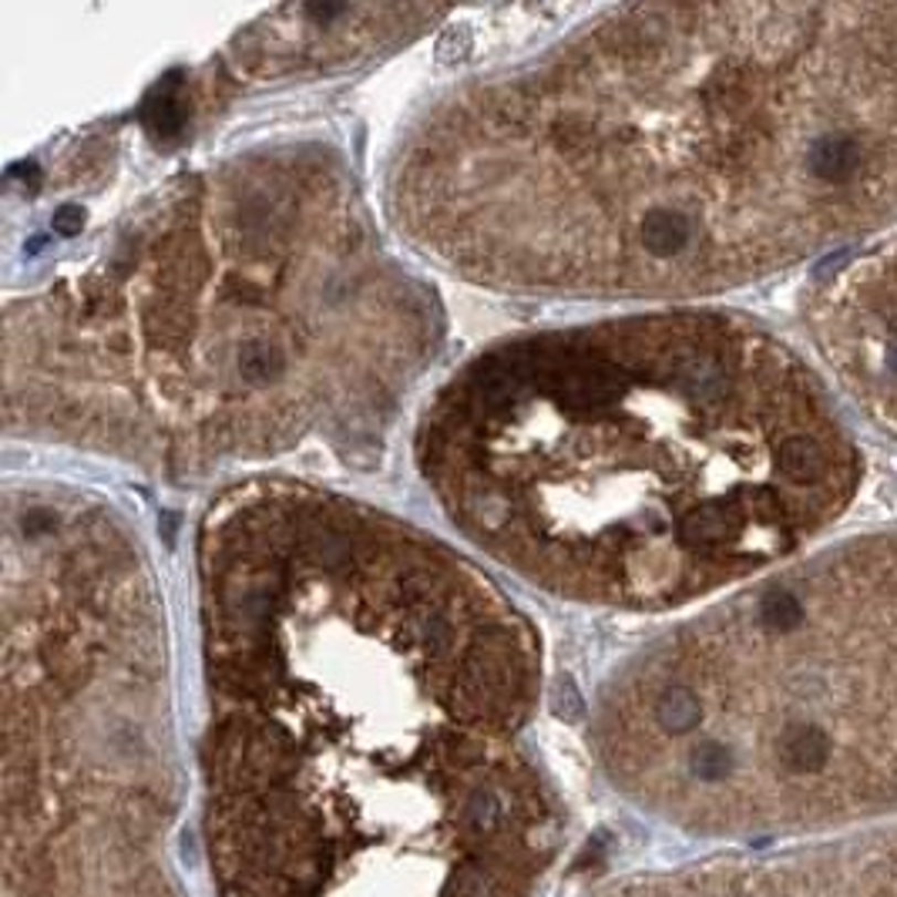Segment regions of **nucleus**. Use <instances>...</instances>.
<instances>
[{
  "mask_svg": "<svg viewBox=\"0 0 897 897\" xmlns=\"http://www.w3.org/2000/svg\"><path fill=\"white\" fill-rule=\"evenodd\" d=\"M383 205L454 276L722 293L897 219L894 4L619 8L444 92Z\"/></svg>",
  "mask_w": 897,
  "mask_h": 897,
  "instance_id": "obj_1",
  "label": "nucleus"
},
{
  "mask_svg": "<svg viewBox=\"0 0 897 897\" xmlns=\"http://www.w3.org/2000/svg\"><path fill=\"white\" fill-rule=\"evenodd\" d=\"M444 337L344 158L266 145L145 199L4 309V428L166 477L367 454Z\"/></svg>",
  "mask_w": 897,
  "mask_h": 897,
  "instance_id": "obj_2",
  "label": "nucleus"
},
{
  "mask_svg": "<svg viewBox=\"0 0 897 897\" xmlns=\"http://www.w3.org/2000/svg\"><path fill=\"white\" fill-rule=\"evenodd\" d=\"M418 464L487 558L625 612L773 572L834 525L861 477L806 363L709 309L487 347L431 400Z\"/></svg>",
  "mask_w": 897,
  "mask_h": 897,
  "instance_id": "obj_3",
  "label": "nucleus"
},
{
  "mask_svg": "<svg viewBox=\"0 0 897 897\" xmlns=\"http://www.w3.org/2000/svg\"><path fill=\"white\" fill-rule=\"evenodd\" d=\"M209 719L286 737L521 740L541 696L525 612L454 548L293 481L225 492L196 538Z\"/></svg>",
  "mask_w": 897,
  "mask_h": 897,
  "instance_id": "obj_4",
  "label": "nucleus"
},
{
  "mask_svg": "<svg viewBox=\"0 0 897 897\" xmlns=\"http://www.w3.org/2000/svg\"><path fill=\"white\" fill-rule=\"evenodd\" d=\"M592 747L648 817L699 837L897 821V528L780 564L602 689Z\"/></svg>",
  "mask_w": 897,
  "mask_h": 897,
  "instance_id": "obj_5",
  "label": "nucleus"
},
{
  "mask_svg": "<svg viewBox=\"0 0 897 897\" xmlns=\"http://www.w3.org/2000/svg\"><path fill=\"white\" fill-rule=\"evenodd\" d=\"M205 847L219 897H535L561 841L521 740L286 737L209 719Z\"/></svg>",
  "mask_w": 897,
  "mask_h": 897,
  "instance_id": "obj_6",
  "label": "nucleus"
},
{
  "mask_svg": "<svg viewBox=\"0 0 897 897\" xmlns=\"http://www.w3.org/2000/svg\"><path fill=\"white\" fill-rule=\"evenodd\" d=\"M169 642L102 605L4 648V897H189Z\"/></svg>",
  "mask_w": 897,
  "mask_h": 897,
  "instance_id": "obj_7",
  "label": "nucleus"
},
{
  "mask_svg": "<svg viewBox=\"0 0 897 897\" xmlns=\"http://www.w3.org/2000/svg\"><path fill=\"white\" fill-rule=\"evenodd\" d=\"M444 8L414 4H293L242 28L202 71L151 105L161 131H182L192 118L229 105L239 95L350 71L380 54L407 48L437 21Z\"/></svg>",
  "mask_w": 897,
  "mask_h": 897,
  "instance_id": "obj_8",
  "label": "nucleus"
},
{
  "mask_svg": "<svg viewBox=\"0 0 897 897\" xmlns=\"http://www.w3.org/2000/svg\"><path fill=\"white\" fill-rule=\"evenodd\" d=\"M632 897H897V821L659 870Z\"/></svg>",
  "mask_w": 897,
  "mask_h": 897,
  "instance_id": "obj_9",
  "label": "nucleus"
},
{
  "mask_svg": "<svg viewBox=\"0 0 897 897\" xmlns=\"http://www.w3.org/2000/svg\"><path fill=\"white\" fill-rule=\"evenodd\" d=\"M810 334L864 411L897 434V239L847 260L827 279Z\"/></svg>",
  "mask_w": 897,
  "mask_h": 897,
  "instance_id": "obj_10",
  "label": "nucleus"
}]
</instances>
